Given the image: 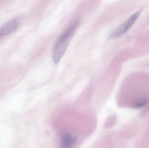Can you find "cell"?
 Segmentation results:
<instances>
[{
  "instance_id": "obj_4",
  "label": "cell",
  "mask_w": 149,
  "mask_h": 148,
  "mask_svg": "<svg viewBox=\"0 0 149 148\" xmlns=\"http://www.w3.org/2000/svg\"><path fill=\"white\" fill-rule=\"evenodd\" d=\"M77 141V138L73 135L65 134L63 135L61 139V147L63 148L72 147Z\"/></svg>"
},
{
  "instance_id": "obj_3",
  "label": "cell",
  "mask_w": 149,
  "mask_h": 148,
  "mask_svg": "<svg viewBox=\"0 0 149 148\" xmlns=\"http://www.w3.org/2000/svg\"><path fill=\"white\" fill-rule=\"evenodd\" d=\"M18 19L15 18L10 20L0 28V39L14 32L18 25Z\"/></svg>"
},
{
  "instance_id": "obj_2",
  "label": "cell",
  "mask_w": 149,
  "mask_h": 148,
  "mask_svg": "<svg viewBox=\"0 0 149 148\" xmlns=\"http://www.w3.org/2000/svg\"><path fill=\"white\" fill-rule=\"evenodd\" d=\"M141 12L137 11L133 14L126 22L113 31L110 35L111 38H117L123 35L133 26L140 16Z\"/></svg>"
},
{
  "instance_id": "obj_1",
  "label": "cell",
  "mask_w": 149,
  "mask_h": 148,
  "mask_svg": "<svg viewBox=\"0 0 149 148\" xmlns=\"http://www.w3.org/2000/svg\"><path fill=\"white\" fill-rule=\"evenodd\" d=\"M79 25L78 21H74L61 34L56 41L52 52L54 62L58 63L64 54L71 39Z\"/></svg>"
}]
</instances>
